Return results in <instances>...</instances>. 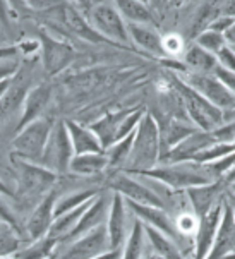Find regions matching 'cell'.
Instances as JSON below:
<instances>
[{"instance_id": "cell-54", "label": "cell", "mask_w": 235, "mask_h": 259, "mask_svg": "<svg viewBox=\"0 0 235 259\" xmlns=\"http://www.w3.org/2000/svg\"><path fill=\"white\" fill-rule=\"evenodd\" d=\"M227 259H235V252H233V254H230V256H228Z\"/></svg>"}, {"instance_id": "cell-42", "label": "cell", "mask_w": 235, "mask_h": 259, "mask_svg": "<svg viewBox=\"0 0 235 259\" xmlns=\"http://www.w3.org/2000/svg\"><path fill=\"white\" fill-rule=\"evenodd\" d=\"M213 138L220 143H232L233 144V139H235V120L233 122H227L223 124L218 129H215L211 133Z\"/></svg>"}, {"instance_id": "cell-14", "label": "cell", "mask_w": 235, "mask_h": 259, "mask_svg": "<svg viewBox=\"0 0 235 259\" xmlns=\"http://www.w3.org/2000/svg\"><path fill=\"white\" fill-rule=\"evenodd\" d=\"M223 199L198 222V228L194 234V259H206L211 251L216 232L220 228L221 214H223Z\"/></svg>"}, {"instance_id": "cell-5", "label": "cell", "mask_w": 235, "mask_h": 259, "mask_svg": "<svg viewBox=\"0 0 235 259\" xmlns=\"http://www.w3.org/2000/svg\"><path fill=\"white\" fill-rule=\"evenodd\" d=\"M84 17L103 38H107L115 47L127 48L130 52H137L132 47V43H130L127 23L120 16V12L117 11L115 4H108V2L95 4V6H91L86 11Z\"/></svg>"}, {"instance_id": "cell-29", "label": "cell", "mask_w": 235, "mask_h": 259, "mask_svg": "<svg viewBox=\"0 0 235 259\" xmlns=\"http://www.w3.org/2000/svg\"><path fill=\"white\" fill-rule=\"evenodd\" d=\"M108 168V156L105 153H89V155L74 156L69 166V172L82 175V177H91L98 175L103 170Z\"/></svg>"}, {"instance_id": "cell-45", "label": "cell", "mask_w": 235, "mask_h": 259, "mask_svg": "<svg viewBox=\"0 0 235 259\" xmlns=\"http://www.w3.org/2000/svg\"><path fill=\"white\" fill-rule=\"evenodd\" d=\"M213 74H215V76L218 77L220 81L225 84V88H227L230 93H232V95L235 96V74L223 71L221 67H216V69H215V72H213Z\"/></svg>"}, {"instance_id": "cell-10", "label": "cell", "mask_w": 235, "mask_h": 259, "mask_svg": "<svg viewBox=\"0 0 235 259\" xmlns=\"http://www.w3.org/2000/svg\"><path fill=\"white\" fill-rule=\"evenodd\" d=\"M108 187L117 194H120L125 201H132L136 204L155 206V208H165L162 197H160L153 189L146 187L143 182L137 181V177L125 172L115 174L108 182Z\"/></svg>"}, {"instance_id": "cell-33", "label": "cell", "mask_w": 235, "mask_h": 259, "mask_svg": "<svg viewBox=\"0 0 235 259\" xmlns=\"http://www.w3.org/2000/svg\"><path fill=\"white\" fill-rule=\"evenodd\" d=\"M145 242H146L145 225L136 218L127 239L124 242V247H122V259H143Z\"/></svg>"}, {"instance_id": "cell-51", "label": "cell", "mask_w": 235, "mask_h": 259, "mask_svg": "<svg viewBox=\"0 0 235 259\" xmlns=\"http://www.w3.org/2000/svg\"><path fill=\"white\" fill-rule=\"evenodd\" d=\"M225 196H227V197H235V182L230 184V187L227 189V192H225Z\"/></svg>"}, {"instance_id": "cell-4", "label": "cell", "mask_w": 235, "mask_h": 259, "mask_svg": "<svg viewBox=\"0 0 235 259\" xmlns=\"http://www.w3.org/2000/svg\"><path fill=\"white\" fill-rule=\"evenodd\" d=\"M170 82L173 91L177 93L178 102L184 107L187 118L203 133H213L225 124L223 113L215 108L204 96H201L196 90H193L187 82L182 81L175 72L170 76Z\"/></svg>"}, {"instance_id": "cell-48", "label": "cell", "mask_w": 235, "mask_h": 259, "mask_svg": "<svg viewBox=\"0 0 235 259\" xmlns=\"http://www.w3.org/2000/svg\"><path fill=\"white\" fill-rule=\"evenodd\" d=\"M95 259H122V249H110V251H107L105 254Z\"/></svg>"}, {"instance_id": "cell-41", "label": "cell", "mask_w": 235, "mask_h": 259, "mask_svg": "<svg viewBox=\"0 0 235 259\" xmlns=\"http://www.w3.org/2000/svg\"><path fill=\"white\" fill-rule=\"evenodd\" d=\"M216 62H218V67H221L223 71L235 74V50L232 47H225L216 55Z\"/></svg>"}, {"instance_id": "cell-40", "label": "cell", "mask_w": 235, "mask_h": 259, "mask_svg": "<svg viewBox=\"0 0 235 259\" xmlns=\"http://www.w3.org/2000/svg\"><path fill=\"white\" fill-rule=\"evenodd\" d=\"M184 48V41L182 38L178 36L175 33H170L167 36H163V52L165 57H170V55H178Z\"/></svg>"}, {"instance_id": "cell-56", "label": "cell", "mask_w": 235, "mask_h": 259, "mask_svg": "<svg viewBox=\"0 0 235 259\" xmlns=\"http://www.w3.org/2000/svg\"><path fill=\"white\" fill-rule=\"evenodd\" d=\"M232 48H233V50H235V47H232Z\"/></svg>"}, {"instance_id": "cell-27", "label": "cell", "mask_w": 235, "mask_h": 259, "mask_svg": "<svg viewBox=\"0 0 235 259\" xmlns=\"http://www.w3.org/2000/svg\"><path fill=\"white\" fill-rule=\"evenodd\" d=\"M180 62L184 64V67H185L184 72L213 74V72H215V69L218 67L216 57L211 55L210 52L203 50V48L198 47L196 43L187 48Z\"/></svg>"}, {"instance_id": "cell-44", "label": "cell", "mask_w": 235, "mask_h": 259, "mask_svg": "<svg viewBox=\"0 0 235 259\" xmlns=\"http://www.w3.org/2000/svg\"><path fill=\"white\" fill-rule=\"evenodd\" d=\"M19 62L16 59H9V60H2L0 62V82L7 81V79H12L19 72Z\"/></svg>"}, {"instance_id": "cell-28", "label": "cell", "mask_w": 235, "mask_h": 259, "mask_svg": "<svg viewBox=\"0 0 235 259\" xmlns=\"http://www.w3.org/2000/svg\"><path fill=\"white\" fill-rule=\"evenodd\" d=\"M115 7L127 24H156L153 12L150 11V7L145 2H139V0H119V2H115Z\"/></svg>"}, {"instance_id": "cell-35", "label": "cell", "mask_w": 235, "mask_h": 259, "mask_svg": "<svg viewBox=\"0 0 235 259\" xmlns=\"http://www.w3.org/2000/svg\"><path fill=\"white\" fill-rule=\"evenodd\" d=\"M232 153H235V144L216 141L215 144H211V146H208L206 149L199 151L198 155L193 158V163L210 165V163H213V161L220 160V158L232 155Z\"/></svg>"}, {"instance_id": "cell-43", "label": "cell", "mask_w": 235, "mask_h": 259, "mask_svg": "<svg viewBox=\"0 0 235 259\" xmlns=\"http://www.w3.org/2000/svg\"><path fill=\"white\" fill-rule=\"evenodd\" d=\"M233 21H235V17H232V16L218 14L210 24H208L206 29H210V31H215V33H220V34H225V31H227L230 26L233 24Z\"/></svg>"}, {"instance_id": "cell-21", "label": "cell", "mask_w": 235, "mask_h": 259, "mask_svg": "<svg viewBox=\"0 0 235 259\" xmlns=\"http://www.w3.org/2000/svg\"><path fill=\"white\" fill-rule=\"evenodd\" d=\"M216 139L213 138L211 133H203L198 131L193 136L184 139L180 144L170 149L167 155L160 158V163H184V161H193V158L198 155L199 151L206 149L208 146L215 144Z\"/></svg>"}, {"instance_id": "cell-18", "label": "cell", "mask_w": 235, "mask_h": 259, "mask_svg": "<svg viewBox=\"0 0 235 259\" xmlns=\"http://www.w3.org/2000/svg\"><path fill=\"white\" fill-rule=\"evenodd\" d=\"M31 86V72L24 67L19 69V72L12 79V84L9 88L6 96L0 100V125L6 124L9 118L23 107L24 96Z\"/></svg>"}, {"instance_id": "cell-52", "label": "cell", "mask_w": 235, "mask_h": 259, "mask_svg": "<svg viewBox=\"0 0 235 259\" xmlns=\"http://www.w3.org/2000/svg\"><path fill=\"white\" fill-rule=\"evenodd\" d=\"M227 201H228V204L232 206V211H233V217H235V197H227Z\"/></svg>"}, {"instance_id": "cell-26", "label": "cell", "mask_w": 235, "mask_h": 259, "mask_svg": "<svg viewBox=\"0 0 235 259\" xmlns=\"http://www.w3.org/2000/svg\"><path fill=\"white\" fill-rule=\"evenodd\" d=\"M65 127H67L69 138H71L74 156L79 155H89V153H105L102 143L97 138V134L76 120H65Z\"/></svg>"}, {"instance_id": "cell-22", "label": "cell", "mask_w": 235, "mask_h": 259, "mask_svg": "<svg viewBox=\"0 0 235 259\" xmlns=\"http://www.w3.org/2000/svg\"><path fill=\"white\" fill-rule=\"evenodd\" d=\"M108 208H110V206L107 203V197L98 194L93 201H91V204L88 206V209L84 211V214L81 217V220L77 222L76 228H74L71 234L64 239V242H74V240H77L79 237L88 234V232L98 228L100 225H105L103 222H107Z\"/></svg>"}, {"instance_id": "cell-15", "label": "cell", "mask_w": 235, "mask_h": 259, "mask_svg": "<svg viewBox=\"0 0 235 259\" xmlns=\"http://www.w3.org/2000/svg\"><path fill=\"white\" fill-rule=\"evenodd\" d=\"M59 14H60V23H62L72 34H76L77 38L84 39V41H88V43H95V45H100V43H103V45H114V43H110L107 38H103L102 34L88 23V19H86L84 14H82L77 7L69 6V4H62V6L59 7Z\"/></svg>"}, {"instance_id": "cell-16", "label": "cell", "mask_w": 235, "mask_h": 259, "mask_svg": "<svg viewBox=\"0 0 235 259\" xmlns=\"http://www.w3.org/2000/svg\"><path fill=\"white\" fill-rule=\"evenodd\" d=\"M125 206L134 217L137 218L143 225L151 227L155 230H158L160 234L167 235L168 239H172L173 242L177 240V228L175 223L170 220L167 213H165V208H155V206H145V204H136L132 201H125Z\"/></svg>"}, {"instance_id": "cell-50", "label": "cell", "mask_w": 235, "mask_h": 259, "mask_svg": "<svg viewBox=\"0 0 235 259\" xmlns=\"http://www.w3.org/2000/svg\"><path fill=\"white\" fill-rule=\"evenodd\" d=\"M14 79V77H12ZM12 79H7V81H4V82H0V100L6 96V93L9 91V88H11V84H12Z\"/></svg>"}, {"instance_id": "cell-37", "label": "cell", "mask_w": 235, "mask_h": 259, "mask_svg": "<svg viewBox=\"0 0 235 259\" xmlns=\"http://www.w3.org/2000/svg\"><path fill=\"white\" fill-rule=\"evenodd\" d=\"M24 239H21L12 228L4 227L0 228V257H9L21 249Z\"/></svg>"}, {"instance_id": "cell-11", "label": "cell", "mask_w": 235, "mask_h": 259, "mask_svg": "<svg viewBox=\"0 0 235 259\" xmlns=\"http://www.w3.org/2000/svg\"><path fill=\"white\" fill-rule=\"evenodd\" d=\"M110 251V240L105 225H100L69 245L59 259H95Z\"/></svg>"}, {"instance_id": "cell-17", "label": "cell", "mask_w": 235, "mask_h": 259, "mask_svg": "<svg viewBox=\"0 0 235 259\" xmlns=\"http://www.w3.org/2000/svg\"><path fill=\"white\" fill-rule=\"evenodd\" d=\"M227 187L221 181H216L208 186H199V187H191L185 191L187 199L191 203L193 213L198 220H201L204 214H208L225 197Z\"/></svg>"}, {"instance_id": "cell-30", "label": "cell", "mask_w": 235, "mask_h": 259, "mask_svg": "<svg viewBox=\"0 0 235 259\" xmlns=\"http://www.w3.org/2000/svg\"><path fill=\"white\" fill-rule=\"evenodd\" d=\"M98 196L97 189H82V191H76L71 192V194H65L57 197V203H55V209H54V217L59 218L62 214L74 211V209L81 208L82 204L89 203L91 199Z\"/></svg>"}, {"instance_id": "cell-13", "label": "cell", "mask_w": 235, "mask_h": 259, "mask_svg": "<svg viewBox=\"0 0 235 259\" xmlns=\"http://www.w3.org/2000/svg\"><path fill=\"white\" fill-rule=\"evenodd\" d=\"M52 95H54V90L46 82H38V84L29 88V91L24 96L21 118L17 122V133L23 131L26 125L33 124V122L45 117L46 108H49V105L52 102Z\"/></svg>"}, {"instance_id": "cell-2", "label": "cell", "mask_w": 235, "mask_h": 259, "mask_svg": "<svg viewBox=\"0 0 235 259\" xmlns=\"http://www.w3.org/2000/svg\"><path fill=\"white\" fill-rule=\"evenodd\" d=\"M11 161L17 174V191L14 197H17L23 206H29L31 203L36 206L50 191H54L59 179L57 174L40 163L21 160L14 155H11Z\"/></svg>"}, {"instance_id": "cell-39", "label": "cell", "mask_w": 235, "mask_h": 259, "mask_svg": "<svg viewBox=\"0 0 235 259\" xmlns=\"http://www.w3.org/2000/svg\"><path fill=\"white\" fill-rule=\"evenodd\" d=\"M198 218L194 217V213H185V214H180L175 222V228H177V234L178 235H187L191 232L196 234V228H198Z\"/></svg>"}, {"instance_id": "cell-12", "label": "cell", "mask_w": 235, "mask_h": 259, "mask_svg": "<svg viewBox=\"0 0 235 259\" xmlns=\"http://www.w3.org/2000/svg\"><path fill=\"white\" fill-rule=\"evenodd\" d=\"M57 191H50L43 199L33 208L31 214H29L28 222L24 225V234L28 237V240H34L43 239V237L49 235L52 225H54V209H55V203H57Z\"/></svg>"}, {"instance_id": "cell-34", "label": "cell", "mask_w": 235, "mask_h": 259, "mask_svg": "<svg viewBox=\"0 0 235 259\" xmlns=\"http://www.w3.org/2000/svg\"><path fill=\"white\" fill-rule=\"evenodd\" d=\"M134 136H136V133L129 134L127 138H124L122 141L115 143L114 146H110L107 149L105 155L108 156V168H115V170L125 168L127 160L130 156V149H132Z\"/></svg>"}, {"instance_id": "cell-19", "label": "cell", "mask_w": 235, "mask_h": 259, "mask_svg": "<svg viewBox=\"0 0 235 259\" xmlns=\"http://www.w3.org/2000/svg\"><path fill=\"white\" fill-rule=\"evenodd\" d=\"M235 252V217L232 206L228 204L227 197L223 199V214H221L220 228L216 232L215 242L206 259H227Z\"/></svg>"}, {"instance_id": "cell-7", "label": "cell", "mask_w": 235, "mask_h": 259, "mask_svg": "<svg viewBox=\"0 0 235 259\" xmlns=\"http://www.w3.org/2000/svg\"><path fill=\"white\" fill-rule=\"evenodd\" d=\"M54 124L55 122L52 120L50 117H43L40 120L26 125L24 129L19 131V133L16 134V138L12 139L11 155H14L26 161L40 163Z\"/></svg>"}, {"instance_id": "cell-20", "label": "cell", "mask_w": 235, "mask_h": 259, "mask_svg": "<svg viewBox=\"0 0 235 259\" xmlns=\"http://www.w3.org/2000/svg\"><path fill=\"white\" fill-rule=\"evenodd\" d=\"M105 227L108 232V240H110V249H122L127 239V206H125L124 197L117 192L112 196Z\"/></svg>"}, {"instance_id": "cell-6", "label": "cell", "mask_w": 235, "mask_h": 259, "mask_svg": "<svg viewBox=\"0 0 235 259\" xmlns=\"http://www.w3.org/2000/svg\"><path fill=\"white\" fill-rule=\"evenodd\" d=\"M177 74V72H175ZM184 82H187L193 90L210 102L213 107L218 108L223 113V120L227 122L235 120V96L225 88L215 74H196V72H182L178 76Z\"/></svg>"}, {"instance_id": "cell-53", "label": "cell", "mask_w": 235, "mask_h": 259, "mask_svg": "<svg viewBox=\"0 0 235 259\" xmlns=\"http://www.w3.org/2000/svg\"><path fill=\"white\" fill-rule=\"evenodd\" d=\"M145 259H162V257H160L158 254H155V252H153V254H150V256H146Z\"/></svg>"}, {"instance_id": "cell-23", "label": "cell", "mask_w": 235, "mask_h": 259, "mask_svg": "<svg viewBox=\"0 0 235 259\" xmlns=\"http://www.w3.org/2000/svg\"><path fill=\"white\" fill-rule=\"evenodd\" d=\"M127 31H129L130 43L136 45L141 54L165 59L163 36L158 33V29H156L155 26L127 24Z\"/></svg>"}, {"instance_id": "cell-47", "label": "cell", "mask_w": 235, "mask_h": 259, "mask_svg": "<svg viewBox=\"0 0 235 259\" xmlns=\"http://www.w3.org/2000/svg\"><path fill=\"white\" fill-rule=\"evenodd\" d=\"M223 36H225V41H227L228 47H235V21L227 31H225Z\"/></svg>"}, {"instance_id": "cell-24", "label": "cell", "mask_w": 235, "mask_h": 259, "mask_svg": "<svg viewBox=\"0 0 235 259\" xmlns=\"http://www.w3.org/2000/svg\"><path fill=\"white\" fill-rule=\"evenodd\" d=\"M158 127H160V143H162V156L167 155L177 144H180L184 139H187L189 136H193L194 133L199 131L189 118H178V117L168 118L163 124H158Z\"/></svg>"}, {"instance_id": "cell-38", "label": "cell", "mask_w": 235, "mask_h": 259, "mask_svg": "<svg viewBox=\"0 0 235 259\" xmlns=\"http://www.w3.org/2000/svg\"><path fill=\"white\" fill-rule=\"evenodd\" d=\"M0 222H2L6 227L12 228V230H14L19 237H23L24 227L21 225L19 218H17V214L11 209V206L2 199V194H0Z\"/></svg>"}, {"instance_id": "cell-31", "label": "cell", "mask_w": 235, "mask_h": 259, "mask_svg": "<svg viewBox=\"0 0 235 259\" xmlns=\"http://www.w3.org/2000/svg\"><path fill=\"white\" fill-rule=\"evenodd\" d=\"M145 234H146V239L150 240L155 254H158L162 259H184L180 249H178L175 242H173L172 239H168L167 235L160 234L158 230H155V228H151V227H146V225H145Z\"/></svg>"}, {"instance_id": "cell-46", "label": "cell", "mask_w": 235, "mask_h": 259, "mask_svg": "<svg viewBox=\"0 0 235 259\" xmlns=\"http://www.w3.org/2000/svg\"><path fill=\"white\" fill-rule=\"evenodd\" d=\"M17 55V47H0V62L9 59H16Z\"/></svg>"}, {"instance_id": "cell-1", "label": "cell", "mask_w": 235, "mask_h": 259, "mask_svg": "<svg viewBox=\"0 0 235 259\" xmlns=\"http://www.w3.org/2000/svg\"><path fill=\"white\" fill-rule=\"evenodd\" d=\"M160 156H162V143H160L158 122L153 113L146 112L136 129L130 156L122 172L134 175L151 170L160 163Z\"/></svg>"}, {"instance_id": "cell-55", "label": "cell", "mask_w": 235, "mask_h": 259, "mask_svg": "<svg viewBox=\"0 0 235 259\" xmlns=\"http://www.w3.org/2000/svg\"><path fill=\"white\" fill-rule=\"evenodd\" d=\"M0 259H16V257H11V256H9V257H0Z\"/></svg>"}, {"instance_id": "cell-3", "label": "cell", "mask_w": 235, "mask_h": 259, "mask_svg": "<svg viewBox=\"0 0 235 259\" xmlns=\"http://www.w3.org/2000/svg\"><path fill=\"white\" fill-rule=\"evenodd\" d=\"M136 177H146L163 184L172 191H187L191 187L208 186L216 182L208 172L206 165L184 161V163H158L155 168L134 174Z\"/></svg>"}, {"instance_id": "cell-32", "label": "cell", "mask_w": 235, "mask_h": 259, "mask_svg": "<svg viewBox=\"0 0 235 259\" xmlns=\"http://www.w3.org/2000/svg\"><path fill=\"white\" fill-rule=\"evenodd\" d=\"M60 242L55 237L52 235H46L43 239H38L34 240L24 249H19L14 257L16 259H50L54 256L55 252V247H57Z\"/></svg>"}, {"instance_id": "cell-8", "label": "cell", "mask_w": 235, "mask_h": 259, "mask_svg": "<svg viewBox=\"0 0 235 259\" xmlns=\"http://www.w3.org/2000/svg\"><path fill=\"white\" fill-rule=\"evenodd\" d=\"M72 158L74 149L67 133V127H65V120H57L54 127H52L49 143H46L45 151H43L40 165L59 175L69 172Z\"/></svg>"}, {"instance_id": "cell-25", "label": "cell", "mask_w": 235, "mask_h": 259, "mask_svg": "<svg viewBox=\"0 0 235 259\" xmlns=\"http://www.w3.org/2000/svg\"><path fill=\"white\" fill-rule=\"evenodd\" d=\"M130 112L132 110L108 112L102 118H98L97 122H93V124L89 125V129L97 134V138L100 139V143H102V146L105 151L110 146H114L115 143H119L120 127Z\"/></svg>"}, {"instance_id": "cell-9", "label": "cell", "mask_w": 235, "mask_h": 259, "mask_svg": "<svg viewBox=\"0 0 235 259\" xmlns=\"http://www.w3.org/2000/svg\"><path fill=\"white\" fill-rule=\"evenodd\" d=\"M38 43L41 50V64L49 76H57L72 64L76 50L65 39L55 38L45 28L38 29Z\"/></svg>"}, {"instance_id": "cell-49", "label": "cell", "mask_w": 235, "mask_h": 259, "mask_svg": "<svg viewBox=\"0 0 235 259\" xmlns=\"http://www.w3.org/2000/svg\"><path fill=\"white\" fill-rule=\"evenodd\" d=\"M0 194L6 196V197H14V196H16V192L12 191V189L9 187L7 184L2 181V179H0Z\"/></svg>"}, {"instance_id": "cell-36", "label": "cell", "mask_w": 235, "mask_h": 259, "mask_svg": "<svg viewBox=\"0 0 235 259\" xmlns=\"http://www.w3.org/2000/svg\"><path fill=\"white\" fill-rule=\"evenodd\" d=\"M194 43L198 47H201L203 50L210 52V54L215 55V57L218 55L225 47H228L227 41H225L223 34L210 31V29H204L203 33H199L198 36L194 38Z\"/></svg>"}]
</instances>
